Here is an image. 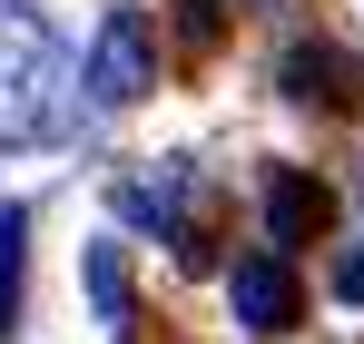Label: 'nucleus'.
<instances>
[{
	"mask_svg": "<svg viewBox=\"0 0 364 344\" xmlns=\"http://www.w3.org/2000/svg\"><path fill=\"white\" fill-rule=\"evenodd\" d=\"M20 266H30V207H0V325L20 315Z\"/></svg>",
	"mask_w": 364,
	"mask_h": 344,
	"instance_id": "7",
	"label": "nucleus"
},
{
	"mask_svg": "<svg viewBox=\"0 0 364 344\" xmlns=\"http://www.w3.org/2000/svg\"><path fill=\"white\" fill-rule=\"evenodd\" d=\"M89 295H99L109 325H128V256L119 246H89Z\"/></svg>",
	"mask_w": 364,
	"mask_h": 344,
	"instance_id": "8",
	"label": "nucleus"
},
{
	"mask_svg": "<svg viewBox=\"0 0 364 344\" xmlns=\"http://www.w3.org/2000/svg\"><path fill=\"white\" fill-rule=\"evenodd\" d=\"M355 187H364V177H355Z\"/></svg>",
	"mask_w": 364,
	"mask_h": 344,
	"instance_id": "10",
	"label": "nucleus"
},
{
	"mask_svg": "<svg viewBox=\"0 0 364 344\" xmlns=\"http://www.w3.org/2000/svg\"><path fill=\"white\" fill-rule=\"evenodd\" d=\"M286 99H305V109H355V69H345V50H325V40L286 50Z\"/></svg>",
	"mask_w": 364,
	"mask_h": 344,
	"instance_id": "4",
	"label": "nucleus"
},
{
	"mask_svg": "<svg viewBox=\"0 0 364 344\" xmlns=\"http://www.w3.org/2000/svg\"><path fill=\"white\" fill-rule=\"evenodd\" d=\"M335 295H345V305H364V246L345 256V266H335Z\"/></svg>",
	"mask_w": 364,
	"mask_h": 344,
	"instance_id": "9",
	"label": "nucleus"
},
{
	"mask_svg": "<svg viewBox=\"0 0 364 344\" xmlns=\"http://www.w3.org/2000/svg\"><path fill=\"white\" fill-rule=\"evenodd\" d=\"M315 227H325V187H315L305 168H286L276 187H266V236H276V256H286V246H305Z\"/></svg>",
	"mask_w": 364,
	"mask_h": 344,
	"instance_id": "5",
	"label": "nucleus"
},
{
	"mask_svg": "<svg viewBox=\"0 0 364 344\" xmlns=\"http://www.w3.org/2000/svg\"><path fill=\"white\" fill-rule=\"evenodd\" d=\"M79 89H89V109H128V99H148V89H158V40H148V10H128V0H119V10L99 20Z\"/></svg>",
	"mask_w": 364,
	"mask_h": 344,
	"instance_id": "2",
	"label": "nucleus"
},
{
	"mask_svg": "<svg viewBox=\"0 0 364 344\" xmlns=\"http://www.w3.org/2000/svg\"><path fill=\"white\" fill-rule=\"evenodd\" d=\"M178 197H187V168L119 177V217H138V227H178Z\"/></svg>",
	"mask_w": 364,
	"mask_h": 344,
	"instance_id": "6",
	"label": "nucleus"
},
{
	"mask_svg": "<svg viewBox=\"0 0 364 344\" xmlns=\"http://www.w3.org/2000/svg\"><path fill=\"white\" fill-rule=\"evenodd\" d=\"M227 305H237V325H246V335L296 325V266H286V256H256V266H237V276H227Z\"/></svg>",
	"mask_w": 364,
	"mask_h": 344,
	"instance_id": "3",
	"label": "nucleus"
},
{
	"mask_svg": "<svg viewBox=\"0 0 364 344\" xmlns=\"http://www.w3.org/2000/svg\"><path fill=\"white\" fill-rule=\"evenodd\" d=\"M69 128V50L60 20L30 0H0V148H40Z\"/></svg>",
	"mask_w": 364,
	"mask_h": 344,
	"instance_id": "1",
	"label": "nucleus"
}]
</instances>
